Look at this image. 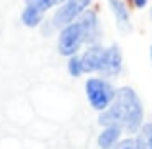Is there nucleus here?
<instances>
[{
	"label": "nucleus",
	"instance_id": "obj_12",
	"mask_svg": "<svg viewBox=\"0 0 152 149\" xmlns=\"http://www.w3.org/2000/svg\"><path fill=\"white\" fill-rule=\"evenodd\" d=\"M67 72H69L71 78H79L81 74H85V70H83V62H81V56H77V54L69 56V60H67Z\"/></svg>",
	"mask_w": 152,
	"mask_h": 149
},
{
	"label": "nucleus",
	"instance_id": "obj_17",
	"mask_svg": "<svg viewBox=\"0 0 152 149\" xmlns=\"http://www.w3.org/2000/svg\"><path fill=\"white\" fill-rule=\"evenodd\" d=\"M150 62H152V47H150Z\"/></svg>",
	"mask_w": 152,
	"mask_h": 149
},
{
	"label": "nucleus",
	"instance_id": "obj_5",
	"mask_svg": "<svg viewBox=\"0 0 152 149\" xmlns=\"http://www.w3.org/2000/svg\"><path fill=\"white\" fill-rule=\"evenodd\" d=\"M77 21L81 23L85 45H98L100 39H102V27H100V21H98L96 12H93V10L87 8V10L77 18Z\"/></svg>",
	"mask_w": 152,
	"mask_h": 149
},
{
	"label": "nucleus",
	"instance_id": "obj_4",
	"mask_svg": "<svg viewBox=\"0 0 152 149\" xmlns=\"http://www.w3.org/2000/svg\"><path fill=\"white\" fill-rule=\"evenodd\" d=\"M93 0H66L58 10L54 12V18H52V23H54L56 29H62V27L73 23L87 8L91 6Z\"/></svg>",
	"mask_w": 152,
	"mask_h": 149
},
{
	"label": "nucleus",
	"instance_id": "obj_9",
	"mask_svg": "<svg viewBox=\"0 0 152 149\" xmlns=\"http://www.w3.org/2000/svg\"><path fill=\"white\" fill-rule=\"evenodd\" d=\"M123 126H106L98 136V147L100 149H114L121 139Z\"/></svg>",
	"mask_w": 152,
	"mask_h": 149
},
{
	"label": "nucleus",
	"instance_id": "obj_10",
	"mask_svg": "<svg viewBox=\"0 0 152 149\" xmlns=\"http://www.w3.org/2000/svg\"><path fill=\"white\" fill-rule=\"evenodd\" d=\"M42 21H45V12H42V10H39L37 6H29V4L23 8L21 23L25 27H39Z\"/></svg>",
	"mask_w": 152,
	"mask_h": 149
},
{
	"label": "nucleus",
	"instance_id": "obj_6",
	"mask_svg": "<svg viewBox=\"0 0 152 149\" xmlns=\"http://www.w3.org/2000/svg\"><path fill=\"white\" fill-rule=\"evenodd\" d=\"M121 68H123L121 50H119L118 45H110L106 50H104V60H102L100 74L106 76V78H115V76L121 74Z\"/></svg>",
	"mask_w": 152,
	"mask_h": 149
},
{
	"label": "nucleus",
	"instance_id": "obj_2",
	"mask_svg": "<svg viewBox=\"0 0 152 149\" xmlns=\"http://www.w3.org/2000/svg\"><path fill=\"white\" fill-rule=\"evenodd\" d=\"M85 93L91 107L102 112L114 103L118 89H114V85L104 78H89L85 83Z\"/></svg>",
	"mask_w": 152,
	"mask_h": 149
},
{
	"label": "nucleus",
	"instance_id": "obj_15",
	"mask_svg": "<svg viewBox=\"0 0 152 149\" xmlns=\"http://www.w3.org/2000/svg\"><path fill=\"white\" fill-rule=\"evenodd\" d=\"M41 31H42V35H50L52 33V31H54L56 29V27H54V23H52V19H50V21H42L41 23Z\"/></svg>",
	"mask_w": 152,
	"mask_h": 149
},
{
	"label": "nucleus",
	"instance_id": "obj_13",
	"mask_svg": "<svg viewBox=\"0 0 152 149\" xmlns=\"http://www.w3.org/2000/svg\"><path fill=\"white\" fill-rule=\"evenodd\" d=\"M29 6H37L39 10H42V12H46V10H50L52 6H56L58 4V0H25Z\"/></svg>",
	"mask_w": 152,
	"mask_h": 149
},
{
	"label": "nucleus",
	"instance_id": "obj_18",
	"mask_svg": "<svg viewBox=\"0 0 152 149\" xmlns=\"http://www.w3.org/2000/svg\"><path fill=\"white\" fill-rule=\"evenodd\" d=\"M64 2H66V0H58V4H64Z\"/></svg>",
	"mask_w": 152,
	"mask_h": 149
},
{
	"label": "nucleus",
	"instance_id": "obj_14",
	"mask_svg": "<svg viewBox=\"0 0 152 149\" xmlns=\"http://www.w3.org/2000/svg\"><path fill=\"white\" fill-rule=\"evenodd\" d=\"M114 149H141V147H139V143H137L135 138H125V139H119L118 145Z\"/></svg>",
	"mask_w": 152,
	"mask_h": 149
},
{
	"label": "nucleus",
	"instance_id": "obj_3",
	"mask_svg": "<svg viewBox=\"0 0 152 149\" xmlns=\"http://www.w3.org/2000/svg\"><path fill=\"white\" fill-rule=\"evenodd\" d=\"M85 45V37H83V29L81 23L75 19L73 23L62 27L60 29V37H58V52L62 56H73L77 54L79 49Z\"/></svg>",
	"mask_w": 152,
	"mask_h": 149
},
{
	"label": "nucleus",
	"instance_id": "obj_11",
	"mask_svg": "<svg viewBox=\"0 0 152 149\" xmlns=\"http://www.w3.org/2000/svg\"><path fill=\"white\" fill-rule=\"evenodd\" d=\"M137 143L141 149H152V122H146L137 132Z\"/></svg>",
	"mask_w": 152,
	"mask_h": 149
},
{
	"label": "nucleus",
	"instance_id": "obj_1",
	"mask_svg": "<svg viewBox=\"0 0 152 149\" xmlns=\"http://www.w3.org/2000/svg\"><path fill=\"white\" fill-rule=\"evenodd\" d=\"M114 103L119 107V110H121V114H123V130L129 132V134H137L142 126L145 112H142L141 99L135 93V89H131V87H121V89H118Z\"/></svg>",
	"mask_w": 152,
	"mask_h": 149
},
{
	"label": "nucleus",
	"instance_id": "obj_16",
	"mask_svg": "<svg viewBox=\"0 0 152 149\" xmlns=\"http://www.w3.org/2000/svg\"><path fill=\"white\" fill-rule=\"evenodd\" d=\"M131 2H133V6H135V8L142 10V8H145L146 4H148V0H131Z\"/></svg>",
	"mask_w": 152,
	"mask_h": 149
},
{
	"label": "nucleus",
	"instance_id": "obj_7",
	"mask_svg": "<svg viewBox=\"0 0 152 149\" xmlns=\"http://www.w3.org/2000/svg\"><path fill=\"white\" fill-rule=\"evenodd\" d=\"M104 47L98 45H89L85 49V52L81 54V62H83V70L87 74H93V72H100L102 68V60H104Z\"/></svg>",
	"mask_w": 152,
	"mask_h": 149
},
{
	"label": "nucleus",
	"instance_id": "obj_19",
	"mask_svg": "<svg viewBox=\"0 0 152 149\" xmlns=\"http://www.w3.org/2000/svg\"><path fill=\"white\" fill-rule=\"evenodd\" d=\"M150 18H152V8H150Z\"/></svg>",
	"mask_w": 152,
	"mask_h": 149
},
{
	"label": "nucleus",
	"instance_id": "obj_8",
	"mask_svg": "<svg viewBox=\"0 0 152 149\" xmlns=\"http://www.w3.org/2000/svg\"><path fill=\"white\" fill-rule=\"evenodd\" d=\"M112 12H114V18H115V23H118L119 31L121 33H129L131 31V16H129V10H127V4L125 0H108Z\"/></svg>",
	"mask_w": 152,
	"mask_h": 149
}]
</instances>
